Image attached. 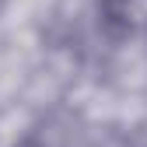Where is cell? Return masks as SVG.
<instances>
[{
    "instance_id": "6da1fadb",
    "label": "cell",
    "mask_w": 147,
    "mask_h": 147,
    "mask_svg": "<svg viewBox=\"0 0 147 147\" xmlns=\"http://www.w3.org/2000/svg\"><path fill=\"white\" fill-rule=\"evenodd\" d=\"M98 25L109 39H130L147 25V0H98Z\"/></svg>"
},
{
    "instance_id": "7a4b0ae2",
    "label": "cell",
    "mask_w": 147,
    "mask_h": 147,
    "mask_svg": "<svg viewBox=\"0 0 147 147\" xmlns=\"http://www.w3.org/2000/svg\"><path fill=\"white\" fill-rule=\"evenodd\" d=\"M14 147H46V144H42V137L35 133V130H28L25 137H18V144H14Z\"/></svg>"
},
{
    "instance_id": "3957f363",
    "label": "cell",
    "mask_w": 147,
    "mask_h": 147,
    "mask_svg": "<svg viewBox=\"0 0 147 147\" xmlns=\"http://www.w3.org/2000/svg\"><path fill=\"white\" fill-rule=\"evenodd\" d=\"M0 7H4V0H0Z\"/></svg>"
}]
</instances>
